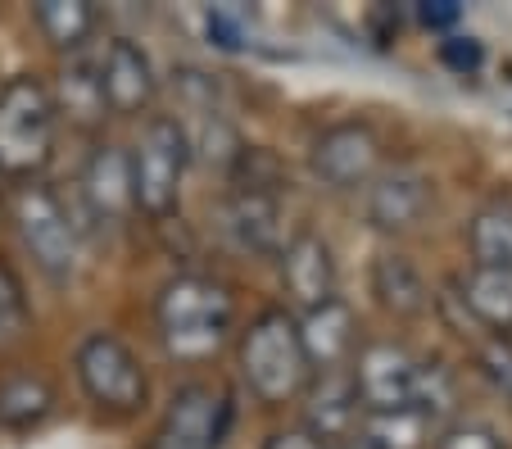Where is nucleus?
Segmentation results:
<instances>
[{
  "instance_id": "f257e3e1",
  "label": "nucleus",
  "mask_w": 512,
  "mask_h": 449,
  "mask_svg": "<svg viewBox=\"0 0 512 449\" xmlns=\"http://www.w3.org/2000/svg\"><path fill=\"white\" fill-rule=\"evenodd\" d=\"M236 300L223 282L204 273H177L155 295V327L168 359L177 363H209L232 341Z\"/></svg>"
},
{
  "instance_id": "f03ea898",
  "label": "nucleus",
  "mask_w": 512,
  "mask_h": 449,
  "mask_svg": "<svg viewBox=\"0 0 512 449\" xmlns=\"http://www.w3.org/2000/svg\"><path fill=\"white\" fill-rule=\"evenodd\" d=\"M241 377L259 404H290L309 391L313 368L290 309H263L241 332Z\"/></svg>"
},
{
  "instance_id": "7ed1b4c3",
  "label": "nucleus",
  "mask_w": 512,
  "mask_h": 449,
  "mask_svg": "<svg viewBox=\"0 0 512 449\" xmlns=\"http://www.w3.org/2000/svg\"><path fill=\"white\" fill-rule=\"evenodd\" d=\"M55 96L32 73H14L0 87V177L37 182L55 150Z\"/></svg>"
},
{
  "instance_id": "20e7f679",
  "label": "nucleus",
  "mask_w": 512,
  "mask_h": 449,
  "mask_svg": "<svg viewBox=\"0 0 512 449\" xmlns=\"http://www.w3.org/2000/svg\"><path fill=\"white\" fill-rule=\"evenodd\" d=\"M10 218H14V232H19L23 250L41 268V277H50L55 286H68L78 277V264H82L78 227H73L64 200L50 186L19 182L10 196Z\"/></svg>"
},
{
  "instance_id": "39448f33",
  "label": "nucleus",
  "mask_w": 512,
  "mask_h": 449,
  "mask_svg": "<svg viewBox=\"0 0 512 449\" xmlns=\"http://www.w3.org/2000/svg\"><path fill=\"white\" fill-rule=\"evenodd\" d=\"M132 205L150 214L155 223L177 214V196H182V177L191 164V132L182 118L155 114L141 127L132 155Z\"/></svg>"
},
{
  "instance_id": "423d86ee",
  "label": "nucleus",
  "mask_w": 512,
  "mask_h": 449,
  "mask_svg": "<svg viewBox=\"0 0 512 449\" xmlns=\"http://www.w3.org/2000/svg\"><path fill=\"white\" fill-rule=\"evenodd\" d=\"M73 372H78L87 400L100 413L114 418H132L150 400V377H145L141 359L132 354V345L118 341L114 332H91L73 350Z\"/></svg>"
},
{
  "instance_id": "0eeeda50",
  "label": "nucleus",
  "mask_w": 512,
  "mask_h": 449,
  "mask_svg": "<svg viewBox=\"0 0 512 449\" xmlns=\"http://www.w3.org/2000/svg\"><path fill=\"white\" fill-rule=\"evenodd\" d=\"M232 427V400L209 381H186L168 400L150 449H223Z\"/></svg>"
},
{
  "instance_id": "6e6552de",
  "label": "nucleus",
  "mask_w": 512,
  "mask_h": 449,
  "mask_svg": "<svg viewBox=\"0 0 512 449\" xmlns=\"http://www.w3.org/2000/svg\"><path fill=\"white\" fill-rule=\"evenodd\" d=\"M413 372H417V359L408 354V345H399V341L363 345L354 359V372H349L363 413L413 409Z\"/></svg>"
},
{
  "instance_id": "1a4fd4ad",
  "label": "nucleus",
  "mask_w": 512,
  "mask_h": 449,
  "mask_svg": "<svg viewBox=\"0 0 512 449\" xmlns=\"http://www.w3.org/2000/svg\"><path fill=\"white\" fill-rule=\"evenodd\" d=\"M313 173L322 177L336 191H354V186L372 182L381 168V141L368 123L345 118V123H331L318 141H313Z\"/></svg>"
},
{
  "instance_id": "9d476101",
  "label": "nucleus",
  "mask_w": 512,
  "mask_h": 449,
  "mask_svg": "<svg viewBox=\"0 0 512 449\" xmlns=\"http://www.w3.org/2000/svg\"><path fill=\"white\" fill-rule=\"evenodd\" d=\"M218 218H223L227 241L250 254H272L281 245V200L254 173L250 182H232V191L218 205Z\"/></svg>"
},
{
  "instance_id": "9b49d317",
  "label": "nucleus",
  "mask_w": 512,
  "mask_h": 449,
  "mask_svg": "<svg viewBox=\"0 0 512 449\" xmlns=\"http://www.w3.org/2000/svg\"><path fill=\"white\" fill-rule=\"evenodd\" d=\"M100 78V96H105V109L114 114H141L159 91L155 78V59L145 55L132 37H114L105 46V59L96 64Z\"/></svg>"
},
{
  "instance_id": "f8f14e48",
  "label": "nucleus",
  "mask_w": 512,
  "mask_h": 449,
  "mask_svg": "<svg viewBox=\"0 0 512 449\" xmlns=\"http://www.w3.org/2000/svg\"><path fill=\"white\" fill-rule=\"evenodd\" d=\"M281 282H286V295L304 313L336 300V259H331V245L313 232H295L281 245Z\"/></svg>"
},
{
  "instance_id": "ddd939ff",
  "label": "nucleus",
  "mask_w": 512,
  "mask_h": 449,
  "mask_svg": "<svg viewBox=\"0 0 512 449\" xmlns=\"http://www.w3.org/2000/svg\"><path fill=\"white\" fill-rule=\"evenodd\" d=\"M431 209V177L413 164H395L372 182L368 191V218L381 232H408Z\"/></svg>"
},
{
  "instance_id": "4468645a",
  "label": "nucleus",
  "mask_w": 512,
  "mask_h": 449,
  "mask_svg": "<svg viewBox=\"0 0 512 449\" xmlns=\"http://www.w3.org/2000/svg\"><path fill=\"white\" fill-rule=\"evenodd\" d=\"M82 196H87L91 214L100 223H123L132 214V159H127L123 146L105 141L87 155L82 164Z\"/></svg>"
},
{
  "instance_id": "2eb2a0df",
  "label": "nucleus",
  "mask_w": 512,
  "mask_h": 449,
  "mask_svg": "<svg viewBox=\"0 0 512 449\" xmlns=\"http://www.w3.org/2000/svg\"><path fill=\"white\" fill-rule=\"evenodd\" d=\"M295 323H300V345H304V354H309V368H322V372L340 368L358 345L354 309H349L340 295L318 304V309H309L304 318H295Z\"/></svg>"
},
{
  "instance_id": "dca6fc26",
  "label": "nucleus",
  "mask_w": 512,
  "mask_h": 449,
  "mask_svg": "<svg viewBox=\"0 0 512 449\" xmlns=\"http://www.w3.org/2000/svg\"><path fill=\"white\" fill-rule=\"evenodd\" d=\"M358 413H363V404L354 395L349 372L327 368L309 391V431L322 445H336V440H349L358 431Z\"/></svg>"
},
{
  "instance_id": "f3484780",
  "label": "nucleus",
  "mask_w": 512,
  "mask_h": 449,
  "mask_svg": "<svg viewBox=\"0 0 512 449\" xmlns=\"http://www.w3.org/2000/svg\"><path fill=\"white\" fill-rule=\"evenodd\" d=\"M458 304L472 313V323L490 327L494 336L512 332V268H481L472 264L458 282Z\"/></svg>"
},
{
  "instance_id": "a211bd4d",
  "label": "nucleus",
  "mask_w": 512,
  "mask_h": 449,
  "mask_svg": "<svg viewBox=\"0 0 512 449\" xmlns=\"http://www.w3.org/2000/svg\"><path fill=\"white\" fill-rule=\"evenodd\" d=\"M55 413V386L41 372H10L0 381V427L32 431Z\"/></svg>"
},
{
  "instance_id": "6ab92c4d",
  "label": "nucleus",
  "mask_w": 512,
  "mask_h": 449,
  "mask_svg": "<svg viewBox=\"0 0 512 449\" xmlns=\"http://www.w3.org/2000/svg\"><path fill=\"white\" fill-rule=\"evenodd\" d=\"M372 291L399 318H417V313L431 304V291H426V277L417 273V264L408 254H381L377 268H372Z\"/></svg>"
},
{
  "instance_id": "aec40b11",
  "label": "nucleus",
  "mask_w": 512,
  "mask_h": 449,
  "mask_svg": "<svg viewBox=\"0 0 512 449\" xmlns=\"http://www.w3.org/2000/svg\"><path fill=\"white\" fill-rule=\"evenodd\" d=\"M467 241L481 268H512V196L485 200L467 227Z\"/></svg>"
},
{
  "instance_id": "412c9836",
  "label": "nucleus",
  "mask_w": 512,
  "mask_h": 449,
  "mask_svg": "<svg viewBox=\"0 0 512 449\" xmlns=\"http://www.w3.org/2000/svg\"><path fill=\"white\" fill-rule=\"evenodd\" d=\"M32 19H37L41 37L55 50H82L87 37L96 32V10L87 0H37Z\"/></svg>"
},
{
  "instance_id": "4be33fe9",
  "label": "nucleus",
  "mask_w": 512,
  "mask_h": 449,
  "mask_svg": "<svg viewBox=\"0 0 512 449\" xmlns=\"http://www.w3.org/2000/svg\"><path fill=\"white\" fill-rule=\"evenodd\" d=\"M32 332V304L23 291L19 273H14L5 259H0V359L14 354Z\"/></svg>"
},
{
  "instance_id": "5701e85b",
  "label": "nucleus",
  "mask_w": 512,
  "mask_h": 449,
  "mask_svg": "<svg viewBox=\"0 0 512 449\" xmlns=\"http://www.w3.org/2000/svg\"><path fill=\"white\" fill-rule=\"evenodd\" d=\"M358 436L372 449H422L426 440V418L417 409H395V413H368L358 422Z\"/></svg>"
},
{
  "instance_id": "b1692460",
  "label": "nucleus",
  "mask_w": 512,
  "mask_h": 449,
  "mask_svg": "<svg viewBox=\"0 0 512 449\" xmlns=\"http://www.w3.org/2000/svg\"><path fill=\"white\" fill-rule=\"evenodd\" d=\"M59 91H64V105L78 123H100V118H105V96H100L96 64H87V59L68 64V69L59 73Z\"/></svg>"
},
{
  "instance_id": "393cba45",
  "label": "nucleus",
  "mask_w": 512,
  "mask_h": 449,
  "mask_svg": "<svg viewBox=\"0 0 512 449\" xmlns=\"http://www.w3.org/2000/svg\"><path fill=\"white\" fill-rule=\"evenodd\" d=\"M476 359H481V372L499 386V395L512 404V336H490V341L476 345Z\"/></svg>"
},
{
  "instance_id": "a878e982",
  "label": "nucleus",
  "mask_w": 512,
  "mask_h": 449,
  "mask_svg": "<svg viewBox=\"0 0 512 449\" xmlns=\"http://www.w3.org/2000/svg\"><path fill=\"white\" fill-rule=\"evenodd\" d=\"M435 449H508V440L485 422H454L445 436L435 440Z\"/></svg>"
},
{
  "instance_id": "bb28decb",
  "label": "nucleus",
  "mask_w": 512,
  "mask_h": 449,
  "mask_svg": "<svg viewBox=\"0 0 512 449\" xmlns=\"http://www.w3.org/2000/svg\"><path fill=\"white\" fill-rule=\"evenodd\" d=\"M440 59L454 73H476L485 64V46H481V37H449V41H440Z\"/></svg>"
},
{
  "instance_id": "cd10ccee",
  "label": "nucleus",
  "mask_w": 512,
  "mask_h": 449,
  "mask_svg": "<svg viewBox=\"0 0 512 449\" xmlns=\"http://www.w3.org/2000/svg\"><path fill=\"white\" fill-rule=\"evenodd\" d=\"M204 28H209V41L223 50H241L245 46V28H241V10H209V19H204Z\"/></svg>"
},
{
  "instance_id": "c85d7f7f",
  "label": "nucleus",
  "mask_w": 512,
  "mask_h": 449,
  "mask_svg": "<svg viewBox=\"0 0 512 449\" xmlns=\"http://www.w3.org/2000/svg\"><path fill=\"white\" fill-rule=\"evenodd\" d=\"M417 19L426 23V28H454L458 19H463V5H458V0H422V5H417Z\"/></svg>"
},
{
  "instance_id": "c756f323",
  "label": "nucleus",
  "mask_w": 512,
  "mask_h": 449,
  "mask_svg": "<svg viewBox=\"0 0 512 449\" xmlns=\"http://www.w3.org/2000/svg\"><path fill=\"white\" fill-rule=\"evenodd\" d=\"M263 449H327L309 427H281L263 440Z\"/></svg>"
},
{
  "instance_id": "7c9ffc66",
  "label": "nucleus",
  "mask_w": 512,
  "mask_h": 449,
  "mask_svg": "<svg viewBox=\"0 0 512 449\" xmlns=\"http://www.w3.org/2000/svg\"><path fill=\"white\" fill-rule=\"evenodd\" d=\"M327 449H372V445H368V440H363V436H358V431H354V436H349V440H336V445H327Z\"/></svg>"
}]
</instances>
